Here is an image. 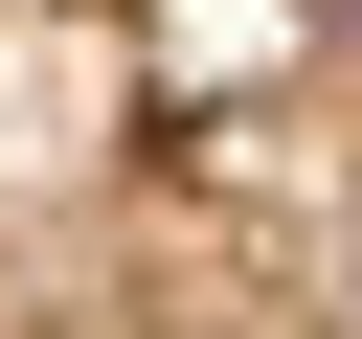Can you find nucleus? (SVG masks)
<instances>
[{
    "label": "nucleus",
    "instance_id": "1",
    "mask_svg": "<svg viewBox=\"0 0 362 339\" xmlns=\"http://www.w3.org/2000/svg\"><path fill=\"white\" fill-rule=\"evenodd\" d=\"M0 339H362V0H0Z\"/></svg>",
    "mask_w": 362,
    "mask_h": 339
}]
</instances>
